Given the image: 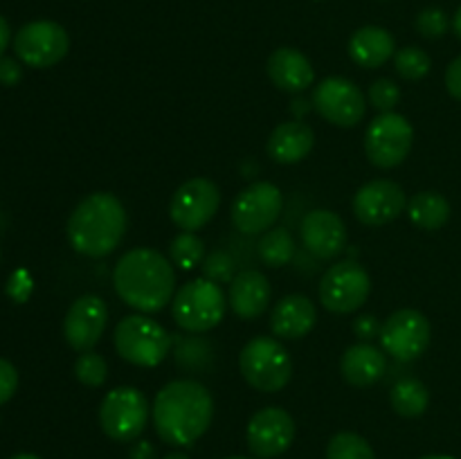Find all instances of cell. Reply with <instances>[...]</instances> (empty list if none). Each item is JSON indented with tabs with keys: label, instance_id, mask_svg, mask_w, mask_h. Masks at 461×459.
Masks as SVG:
<instances>
[{
	"label": "cell",
	"instance_id": "cell-1",
	"mask_svg": "<svg viewBox=\"0 0 461 459\" xmlns=\"http://www.w3.org/2000/svg\"><path fill=\"white\" fill-rule=\"evenodd\" d=\"M153 426L169 446H192L201 439L214 418V399L196 381H171L153 400Z\"/></svg>",
	"mask_w": 461,
	"mask_h": 459
},
{
	"label": "cell",
	"instance_id": "cell-2",
	"mask_svg": "<svg viewBox=\"0 0 461 459\" xmlns=\"http://www.w3.org/2000/svg\"><path fill=\"white\" fill-rule=\"evenodd\" d=\"M113 284L131 309L158 313L174 300L176 270L174 264L153 248H133L117 261Z\"/></svg>",
	"mask_w": 461,
	"mask_h": 459
},
{
	"label": "cell",
	"instance_id": "cell-3",
	"mask_svg": "<svg viewBox=\"0 0 461 459\" xmlns=\"http://www.w3.org/2000/svg\"><path fill=\"white\" fill-rule=\"evenodd\" d=\"M126 232V212L117 196L95 192L86 196L68 220V241L79 255L106 256L122 243Z\"/></svg>",
	"mask_w": 461,
	"mask_h": 459
},
{
	"label": "cell",
	"instance_id": "cell-4",
	"mask_svg": "<svg viewBox=\"0 0 461 459\" xmlns=\"http://www.w3.org/2000/svg\"><path fill=\"white\" fill-rule=\"evenodd\" d=\"M174 320L189 333H205L219 327L228 310V297L219 284L210 279H192L183 284L171 300Z\"/></svg>",
	"mask_w": 461,
	"mask_h": 459
},
{
	"label": "cell",
	"instance_id": "cell-5",
	"mask_svg": "<svg viewBox=\"0 0 461 459\" xmlns=\"http://www.w3.org/2000/svg\"><path fill=\"white\" fill-rule=\"evenodd\" d=\"M239 369L248 385L257 392L275 394L291 381L293 363L282 342L268 336H257L241 349Z\"/></svg>",
	"mask_w": 461,
	"mask_h": 459
},
{
	"label": "cell",
	"instance_id": "cell-6",
	"mask_svg": "<svg viewBox=\"0 0 461 459\" xmlns=\"http://www.w3.org/2000/svg\"><path fill=\"white\" fill-rule=\"evenodd\" d=\"M171 336L165 327L147 315H129L115 328V349L126 363L138 367H156L169 356Z\"/></svg>",
	"mask_w": 461,
	"mask_h": 459
},
{
	"label": "cell",
	"instance_id": "cell-7",
	"mask_svg": "<svg viewBox=\"0 0 461 459\" xmlns=\"http://www.w3.org/2000/svg\"><path fill=\"white\" fill-rule=\"evenodd\" d=\"M149 421L147 396L135 387H115L108 392L99 408L102 430L113 441H133L142 435Z\"/></svg>",
	"mask_w": 461,
	"mask_h": 459
},
{
	"label": "cell",
	"instance_id": "cell-8",
	"mask_svg": "<svg viewBox=\"0 0 461 459\" xmlns=\"http://www.w3.org/2000/svg\"><path fill=\"white\" fill-rule=\"evenodd\" d=\"M414 130L412 124L399 112H381L374 117L365 133V153L369 162L381 169L399 166L412 151Z\"/></svg>",
	"mask_w": 461,
	"mask_h": 459
},
{
	"label": "cell",
	"instance_id": "cell-9",
	"mask_svg": "<svg viewBox=\"0 0 461 459\" xmlns=\"http://www.w3.org/2000/svg\"><path fill=\"white\" fill-rule=\"evenodd\" d=\"M372 282L367 270L356 261H340L322 274L320 302L331 313H354L367 302Z\"/></svg>",
	"mask_w": 461,
	"mask_h": 459
},
{
	"label": "cell",
	"instance_id": "cell-10",
	"mask_svg": "<svg viewBox=\"0 0 461 459\" xmlns=\"http://www.w3.org/2000/svg\"><path fill=\"white\" fill-rule=\"evenodd\" d=\"M430 336L432 328L426 315L414 309H401L383 322L378 338H381V346L385 354L410 363L426 354Z\"/></svg>",
	"mask_w": 461,
	"mask_h": 459
},
{
	"label": "cell",
	"instance_id": "cell-11",
	"mask_svg": "<svg viewBox=\"0 0 461 459\" xmlns=\"http://www.w3.org/2000/svg\"><path fill=\"white\" fill-rule=\"evenodd\" d=\"M16 57L30 68H52L70 50V36L59 22L34 21L18 30L14 39Z\"/></svg>",
	"mask_w": 461,
	"mask_h": 459
},
{
	"label": "cell",
	"instance_id": "cell-12",
	"mask_svg": "<svg viewBox=\"0 0 461 459\" xmlns=\"http://www.w3.org/2000/svg\"><path fill=\"white\" fill-rule=\"evenodd\" d=\"M284 207V196L273 183H252L232 202V223L243 234H264L273 228Z\"/></svg>",
	"mask_w": 461,
	"mask_h": 459
},
{
	"label": "cell",
	"instance_id": "cell-13",
	"mask_svg": "<svg viewBox=\"0 0 461 459\" xmlns=\"http://www.w3.org/2000/svg\"><path fill=\"white\" fill-rule=\"evenodd\" d=\"M313 108L329 124L351 129L365 117L367 102L354 81L345 76H329L315 86Z\"/></svg>",
	"mask_w": 461,
	"mask_h": 459
},
{
	"label": "cell",
	"instance_id": "cell-14",
	"mask_svg": "<svg viewBox=\"0 0 461 459\" xmlns=\"http://www.w3.org/2000/svg\"><path fill=\"white\" fill-rule=\"evenodd\" d=\"M221 205V192L210 178H192L176 189L171 198V220L185 232L205 228Z\"/></svg>",
	"mask_w": 461,
	"mask_h": 459
},
{
	"label": "cell",
	"instance_id": "cell-15",
	"mask_svg": "<svg viewBox=\"0 0 461 459\" xmlns=\"http://www.w3.org/2000/svg\"><path fill=\"white\" fill-rule=\"evenodd\" d=\"M295 439V421L282 408H264L248 423V448L259 459L279 457Z\"/></svg>",
	"mask_w": 461,
	"mask_h": 459
},
{
	"label": "cell",
	"instance_id": "cell-16",
	"mask_svg": "<svg viewBox=\"0 0 461 459\" xmlns=\"http://www.w3.org/2000/svg\"><path fill=\"white\" fill-rule=\"evenodd\" d=\"M408 210V198L394 180H372L354 196V214L365 225H387Z\"/></svg>",
	"mask_w": 461,
	"mask_h": 459
},
{
	"label": "cell",
	"instance_id": "cell-17",
	"mask_svg": "<svg viewBox=\"0 0 461 459\" xmlns=\"http://www.w3.org/2000/svg\"><path fill=\"white\" fill-rule=\"evenodd\" d=\"M108 324L106 302L99 295H81L72 302L63 320V336L75 351H90L104 336Z\"/></svg>",
	"mask_w": 461,
	"mask_h": 459
},
{
	"label": "cell",
	"instance_id": "cell-18",
	"mask_svg": "<svg viewBox=\"0 0 461 459\" xmlns=\"http://www.w3.org/2000/svg\"><path fill=\"white\" fill-rule=\"evenodd\" d=\"M300 237L311 255L318 259H333L347 246L345 220L331 210H313L302 219Z\"/></svg>",
	"mask_w": 461,
	"mask_h": 459
},
{
	"label": "cell",
	"instance_id": "cell-19",
	"mask_svg": "<svg viewBox=\"0 0 461 459\" xmlns=\"http://www.w3.org/2000/svg\"><path fill=\"white\" fill-rule=\"evenodd\" d=\"M270 302V284L259 270H241L230 282L228 304L241 320H257L266 313Z\"/></svg>",
	"mask_w": 461,
	"mask_h": 459
},
{
	"label": "cell",
	"instance_id": "cell-20",
	"mask_svg": "<svg viewBox=\"0 0 461 459\" xmlns=\"http://www.w3.org/2000/svg\"><path fill=\"white\" fill-rule=\"evenodd\" d=\"M270 81L284 93H302L309 86H313L315 72L309 58L295 48L275 50L266 63Z\"/></svg>",
	"mask_w": 461,
	"mask_h": 459
},
{
	"label": "cell",
	"instance_id": "cell-21",
	"mask_svg": "<svg viewBox=\"0 0 461 459\" xmlns=\"http://www.w3.org/2000/svg\"><path fill=\"white\" fill-rule=\"evenodd\" d=\"M318 320L315 304L304 295H286L275 304L270 313V328L284 340H300L313 328Z\"/></svg>",
	"mask_w": 461,
	"mask_h": 459
},
{
	"label": "cell",
	"instance_id": "cell-22",
	"mask_svg": "<svg viewBox=\"0 0 461 459\" xmlns=\"http://www.w3.org/2000/svg\"><path fill=\"white\" fill-rule=\"evenodd\" d=\"M387 358L383 349L369 345V342H358L349 346L340 360V372L345 381L354 387H369L385 376Z\"/></svg>",
	"mask_w": 461,
	"mask_h": 459
},
{
	"label": "cell",
	"instance_id": "cell-23",
	"mask_svg": "<svg viewBox=\"0 0 461 459\" xmlns=\"http://www.w3.org/2000/svg\"><path fill=\"white\" fill-rule=\"evenodd\" d=\"M315 144L313 129L304 122H284L270 133L268 156L279 165H295L304 160Z\"/></svg>",
	"mask_w": 461,
	"mask_h": 459
},
{
	"label": "cell",
	"instance_id": "cell-24",
	"mask_svg": "<svg viewBox=\"0 0 461 459\" xmlns=\"http://www.w3.org/2000/svg\"><path fill=\"white\" fill-rule=\"evenodd\" d=\"M394 36L387 30L376 25L360 27L351 34L349 39V57L354 58V63H358L365 70H374V68H381L394 57Z\"/></svg>",
	"mask_w": 461,
	"mask_h": 459
},
{
	"label": "cell",
	"instance_id": "cell-25",
	"mask_svg": "<svg viewBox=\"0 0 461 459\" xmlns=\"http://www.w3.org/2000/svg\"><path fill=\"white\" fill-rule=\"evenodd\" d=\"M408 216L417 228L439 230L450 219V202L439 192H419L408 201Z\"/></svg>",
	"mask_w": 461,
	"mask_h": 459
},
{
	"label": "cell",
	"instance_id": "cell-26",
	"mask_svg": "<svg viewBox=\"0 0 461 459\" xmlns=\"http://www.w3.org/2000/svg\"><path fill=\"white\" fill-rule=\"evenodd\" d=\"M390 403L394 408L396 414L401 417H421L428 410V403H430V392L417 378H401L390 392Z\"/></svg>",
	"mask_w": 461,
	"mask_h": 459
},
{
	"label": "cell",
	"instance_id": "cell-27",
	"mask_svg": "<svg viewBox=\"0 0 461 459\" xmlns=\"http://www.w3.org/2000/svg\"><path fill=\"white\" fill-rule=\"evenodd\" d=\"M295 255V241L286 228H273L264 232L259 241V256L268 268H282Z\"/></svg>",
	"mask_w": 461,
	"mask_h": 459
},
{
	"label": "cell",
	"instance_id": "cell-28",
	"mask_svg": "<svg viewBox=\"0 0 461 459\" xmlns=\"http://www.w3.org/2000/svg\"><path fill=\"white\" fill-rule=\"evenodd\" d=\"M327 459H376L372 446L356 432H338L327 446Z\"/></svg>",
	"mask_w": 461,
	"mask_h": 459
},
{
	"label": "cell",
	"instance_id": "cell-29",
	"mask_svg": "<svg viewBox=\"0 0 461 459\" xmlns=\"http://www.w3.org/2000/svg\"><path fill=\"white\" fill-rule=\"evenodd\" d=\"M169 255L174 266H180V268L185 270L196 268V266L203 264V259H205V243H203L194 232H183L171 241Z\"/></svg>",
	"mask_w": 461,
	"mask_h": 459
},
{
	"label": "cell",
	"instance_id": "cell-30",
	"mask_svg": "<svg viewBox=\"0 0 461 459\" xmlns=\"http://www.w3.org/2000/svg\"><path fill=\"white\" fill-rule=\"evenodd\" d=\"M394 68L405 81H419L430 72L432 61L426 50L417 48V45H408V48L399 50L394 54Z\"/></svg>",
	"mask_w": 461,
	"mask_h": 459
},
{
	"label": "cell",
	"instance_id": "cell-31",
	"mask_svg": "<svg viewBox=\"0 0 461 459\" xmlns=\"http://www.w3.org/2000/svg\"><path fill=\"white\" fill-rule=\"evenodd\" d=\"M75 376L86 387H102L108 378V364L104 356L95 354L93 349L84 351L75 363Z\"/></svg>",
	"mask_w": 461,
	"mask_h": 459
},
{
	"label": "cell",
	"instance_id": "cell-32",
	"mask_svg": "<svg viewBox=\"0 0 461 459\" xmlns=\"http://www.w3.org/2000/svg\"><path fill=\"white\" fill-rule=\"evenodd\" d=\"M203 274L214 284H230L234 279V259L223 250H214L203 259Z\"/></svg>",
	"mask_w": 461,
	"mask_h": 459
},
{
	"label": "cell",
	"instance_id": "cell-33",
	"mask_svg": "<svg viewBox=\"0 0 461 459\" xmlns=\"http://www.w3.org/2000/svg\"><path fill=\"white\" fill-rule=\"evenodd\" d=\"M401 99L399 86L392 79H376L369 86V104L381 112H392Z\"/></svg>",
	"mask_w": 461,
	"mask_h": 459
},
{
	"label": "cell",
	"instance_id": "cell-34",
	"mask_svg": "<svg viewBox=\"0 0 461 459\" xmlns=\"http://www.w3.org/2000/svg\"><path fill=\"white\" fill-rule=\"evenodd\" d=\"M417 30L426 39H439L448 30V16L437 7L423 9L417 16Z\"/></svg>",
	"mask_w": 461,
	"mask_h": 459
},
{
	"label": "cell",
	"instance_id": "cell-35",
	"mask_svg": "<svg viewBox=\"0 0 461 459\" xmlns=\"http://www.w3.org/2000/svg\"><path fill=\"white\" fill-rule=\"evenodd\" d=\"M32 291H34V279L30 277V273L27 270H16V273H12V277H9L7 282V295L12 297L16 304H23V302L30 300Z\"/></svg>",
	"mask_w": 461,
	"mask_h": 459
},
{
	"label": "cell",
	"instance_id": "cell-36",
	"mask_svg": "<svg viewBox=\"0 0 461 459\" xmlns=\"http://www.w3.org/2000/svg\"><path fill=\"white\" fill-rule=\"evenodd\" d=\"M18 387V372L9 360L0 358V405L7 403Z\"/></svg>",
	"mask_w": 461,
	"mask_h": 459
},
{
	"label": "cell",
	"instance_id": "cell-37",
	"mask_svg": "<svg viewBox=\"0 0 461 459\" xmlns=\"http://www.w3.org/2000/svg\"><path fill=\"white\" fill-rule=\"evenodd\" d=\"M381 327L383 324L378 322L374 315H358V318L354 320V324H351L356 338H360L363 342H369V340H374V338L381 336Z\"/></svg>",
	"mask_w": 461,
	"mask_h": 459
},
{
	"label": "cell",
	"instance_id": "cell-38",
	"mask_svg": "<svg viewBox=\"0 0 461 459\" xmlns=\"http://www.w3.org/2000/svg\"><path fill=\"white\" fill-rule=\"evenodd\" d=\"M23 70L14 58L0 57V84L3 86H16L21 81Z\"/></svg>",
	"mask_w": 461,
	"mask_h": 459
},
{
	"label": "cell",
	"instance_id": "cell-39",
	"mask_svg": "<svg viewBox=\"0 0 461 459\" xmlns=\"http://www.w3.org/2000/svg\"><path fill=\"white\" fill-rule=\"evenodd\" d=\"M446 88H448V93L455 99L461 102V57L455 58L448 66V70H446Z\"/></svg>",
	"mask_w": 461,
	"mask_h": 459
},
{
	"label": "cell",
	"instance_id": "cell-40",
	"mask_svg": "<svg viewBox=\"0 0 461 459\" xmlns=\"http://www.w3.org/2000/svg\"><path fill=\"white\" fill-rule=\"evenodd\" d=\"M131 459H156V448L151 441H138L131 448Z\"/></svg>",
	"mask_w": 461,
	"mask_h": 459
},
{
	"label": "cell",
	"instance_id": "cell-41",
	"mask_svg": "<svg viewBox=\"0 0 461 459\" xmlns=\"http://www.w3.org/2000/svg\"><path fill=\"white\" fill-rule=\"evenodd\" d=\"M9 36H12V32H9V22L0 16V57H3L5 50H7Z\"/></svg>",
	"mask_w": 461,
	"mask_h": 459
},
{
	"label": "cell",
	"instance_id": "cell-42",
	"mask_svg": "<svg viewBox=\"0 0 461 459\" xmlns=\"http://www.w3.org/2000/svg\"><path fill=\"white\" fill-rule=\"evenodd\" d=\"M453 30H455V34L461 39V7L457 9V14H455V18H453Z\"/></svg>",
	"mask_w": 461,
	"mask_h": 459
},
{
	"label": "cell",
	"instance_id": "cell-43",
	"mask_svg": "<svg viewBox=\"0 0 461 459\" xmlns=\"http://www.w3.org/2000/svg\"><path fill=\"white\" fill-rule=\"evenodd\" d=\"M12 459H41L39 454H32V453H21V454H14Z\"/></svg>",
	"mask_w": 461,
	"mask_h": 459
},
{
	"label": "cell",
	"instance_id": "cell-44",
	"mask_svg": "<svg viewBox=\"0 0 461 459\" xmlns=\"http://www.w3.org/2000/svg\"><path fill=\"white\" fill-rule=\"evenodd\" d=\"M165 459H189L187 454H183V453H171V454H167Z\"/></svg>",
	"mask_w": 461,
	"mask_h": 459
},
{
	"label": "cell",
	"instance_id": "cell-45",
	"mask_svg": "<svg viewBox=\"0 0 461 459\" xmlns=\"http://www.w3.org/2000/svg\"><path fill=\"white\" fill-rule=\"evenodd\" d=\"M423 459H453V457H446V454H428V457Z\"/></svg>",
	"mask_w": 461,
	"mask_h": 459
},
{
	"label": "cell",
	"instance_id": "cell-46",
	"mask_svg": "<svg viewBox=\"0 0 461 459\" xmlns=\"http://www.w3.org/2000/svg\"><path fill=\"white\" fill-rule=\"evenodd\" d=\"M228 459H250V457H228Z\"/></svg>",
	"mask_w": 461,
	"mask_h": 459
}]
</instances>
